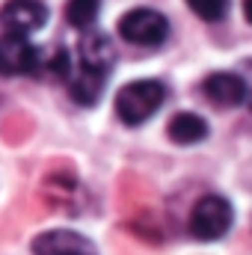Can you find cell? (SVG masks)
Listing matches in <instances>:
<instances>
[{
    "label": "cell",
    "instance_id": "cell-10",
    "mask_svg": "<svg viewBox=\"0 0 252 255\" xmlns=\"http://www.w3.org/2000/svg\"><path fill=\"white\" fill-rule=\"evenodd\" d=\"M166 133L178 145H193V142H202L208 136V122L202 116H196V113H175L169 119Z\"/></svg>",
    "mask_w": 252,
    "mask_h": 255
},
{
    "label": "cell",
    "instance_id": "cell-11",
    "mask_svg": "<svg viewBox=\"0 0 252 255\" xmlns=\"http://www.w3.org/2000/svg\"><path fill=\"white\" fill-rule=\"evenodd\" d=\"M101 12V0H68L65 3V21L74 30H89Z\"/></svg>",
    "mask_w": 252,
    "mask_h": 255
},
{
    "label": "cell",
    "instance_id": "cell-13",
    "mask_svg": "<svg viewBox=\"0 0 252 255\" xmlns=\"http://www.w3.org/2000/svg\"><path fill=\"white\" fill-rule=\"evenodd\" d=\"M244 15H247V21L252 24V0H244Z\"/></svg>",
    "mask_w": 252,
    "mask_h": 255
},
{
    "label": "cell",
    "instance_id": "cell-12",
    "mask_svg": "<svg viewBox=\"0 0 252 255\" xmlns=\"http://www.w3.org/2000/svg\"><path fill=\"white\" fill-rule=\"evenodd\" d=\"M187 6L202 21H220L229 9V0H187Z\"/></svg>",
    "mask_w": 252,
    "mask_h": 255
},
{
    "label": "cell",
    "instance_id": "cell-1",
    "mask_svg": "<svg viewBox=\"0 0 252 255\" xmlns=\"http://www.w3.org/2000/svg\"><path fill=\"white\" fill-rule=\"evenodd\" d=\"M166 98V89L160 80H133L119 89L116 95V113L125 125H142L151 119Z\"/></svg>",
    "mask_w": 252,
    "mask_h": 255
},
{
    "label": "cell",
    "instance_id": "cell-2",
    "mask_svg": "<svg viewBox=\"0 0 252 255\" xmlns=\"http://www.w3.org/2000/svg\"><path fill=\"white\" fill-rule=\"evenodd\" d=\"M119 33L122 39L139 48H157L166 42L169 36V21L157 12V9H130L119 21Z\"/></svg>",
    "mask_w": 252,
    "mask_h": 255
},
{
    "label": "cell",
    "instance_id": "cell-9",
    "mask_svg": "<svg viewBox=\"0 0 252 255\" xmlns=\"http://www.w3.org/2000/svg\"><path fill=\"white\" fill-rule=\"evenodd\" d=\"M104 83H107V74L80 68V71L68 80V95H71L77 104L92 107V104H98V98H101V92H104Z\"/></svg>",
    "mask_w": 252,
    "mask_h": 255
},
{
    "label": "cell",
    "instance_id": "cell-8",
    "mask_svg": "<svg viewBox=\"0 0 252 255\" xmlns=\"http://www.w3.org/2000/svg\"><path fill=\"white\" fill-rule=\"evenodd\" d=\"M77 54H80V68L98 71V74H107L113 68V63H116L113 42L104 33H86L80 39V45H77Z\"/></svg>",
    "mask_w": 252,
    "mask_h": 255
},
{
    "label": "cell",
    "instance_id": "cell-3",
    "mask_svg": "<svg viewBox=\"0 0 252 255\" xmlns=\"http://www.w3.org/2000/svg\"><path fill=\"white\" fill-rule=\"evenodd\" d=\"M232 229V205L223 196H202L190 214V232L199 241H217Z\"/></svg>",
    "mask_w": 252,
    "mask_h": 255
},
{
    "label": "cell",
    "instance_id": "cell-4",
    "mask_svg": "<svg viewBox=\"0 0 252 255\" xmlns=\"http://www.w3.org/2000/svg\"><path fill=\"white\" fill-rule=\"evenodd\" d=\"M45 57L36 45L27 42V36L3 33L0 36V74L3 77H21V74H39Z\"/></svg>",
    "mask_w": 252,
    "mask_h": 255
},
{
    "label": "cell",
    "instance_id": "cell-6",
    "mask_svg": "<svg viewBox=\"0 0 252 255\" xmlns=\"http://www.w3.org/2000/svg\"><path fill=\"white\" fill-rule=\"evenodd\" d=\"M33 255H98V250L89 238L68 229H57L33 241Z\"/></svg>",
    "mask_w": 252,
    "mask_h": 255
},
{
    "label": "cell",
    "instance_id": "cell-5",
    "mask_svg": "<svg viewBox=\"0 0 252 255\" xmlns=\"http://www.w3.org/2000/svg\"><path fill=\"white\" fill-rule=\"evenodd\" d=\"M45 21H48V9L39 0H6L0 9V24L6 27V33L15 36H30L42 30Z\"/></svg>",
    "mask_w": 252,
    "mask_h": 255
},
{
    "label": "cell",
    "instance_id": "cell-7",
    "mask_svg": "<svg viewBox=\"0 0 252 255\" xmlns=\"http://www.w3.org/2000/svg\"><path fill=\"white\" fill-rule=\"evenodd\" d=\"M202 92L211 104L217 107H235L247 98V83L241 74H232V71H214L205 77L202 83Z\"/></svg>",
    "mask_w": 252,
    "mask_h": 255
}]
</instances>
